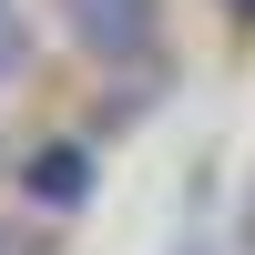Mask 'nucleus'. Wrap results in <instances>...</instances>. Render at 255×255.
<instances>
[{
    "instance_id": "f257e3e1",
    "label": "nucleus",
    "mask_w": 255,
    "mask_h": 255,
    "mask_svg": "<svg viewBox=\"0 0 255 255\" xmlns=\"http://www.w3.org/2000/svg\"><path fill=\"white\" fill-rule=\"evenodd\" d=\"M51 10H61V31H72L102 72L163 51V0H51Z\"/></svg>"
},
{
    "instance_id": "f03ea898",
    "label": "nucleus",
    "mask_w": 255,
    "mask_h": 255,
    "mask_svg": "<svg viewBox=\"0 0 255 255\" xmlns=\"http://www.w3.org/2000/svg\"><path fill=\"white\" fill-rule=\"evenodd\" d=\"M92 184H102L92 143H41V153H20V194H31L41 215H72V204H92Z\"/></svg>"
},
{
    "instance_id": "7ed1b4c3",
    "label": "nucleus",
    "mask_w": 255,
    "mask_h": 255,
    "mask_svg": "<svg viewBox=\"0 0 255 255\" xmlns=\"http://www.w3.org/2000/svg\"><path fill=\"white\" fill-rule=\"evenodd\" d=\"M20 72H31V31H20V10L0 0V82H20Z\"/></svg>"
},
{
    "instance_id": "20e7f679",
    "label": "nucleus",
    "mask_w": 255,
    "mask_h": 255,
    "mask_svg": "<svg viewBox=\"0 0 255 255\" xmlns=\"http://www.w3.org/2000/svg\"><path fill=\"white\" fill-rule=\"evenodd\" d=\"M225 10H235V20H255V0H225Z\"/></svg>"
}]
</instances>
